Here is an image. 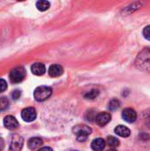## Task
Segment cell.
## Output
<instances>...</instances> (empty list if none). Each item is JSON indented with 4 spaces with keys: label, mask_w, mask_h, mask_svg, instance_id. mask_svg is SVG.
I'll return each instance as SVG.
<instances>
[{
    "label": "cell",
    "mask_w": 150,
    "mask_h": 151,
    "mask_svg": "<svg viewBox=\"0 0 150 151\" xmlns=\"http://www.w3.org/2000/svg\"><path fill=\"white\" fill-rule=\"evenodd\" d=\"M120 107V102L118 99H112L109 103V109L111 111H116Z\"/></svg>",
    "instance_id": "cell-16"
},
{
    "label": "cell",
    "mask_w": 150,
    "mask_h": 151,
    "mask_svg": "<svg viewBox=\"0 0 150 151\" xmlns=\"http://www.w3.org/2000/svg\"><path fill=\"white\" fill-rule=\"evenodd\" d=\"M143 35L144 37L150 41V25L149 26H147L144 29H143Z\"/></svg>",
    "instance_id": "cell-20"
},
{
    "label": "cell",
    "mask_w": 150,
    "mask_h": 151,
    "mask_svg": "<svg viewBox=\"0 0 150 151\" xmlns=\"http://www.w3.org/2000/svg\"><path fill=\"white\" fill-rule=\"evenodd\" d=\"M26 70L22 66H17L13 68L10 73V80L12 83H19L26 77Z\"/></svg>",
    "instance_id": "cell-3"
},
{
    "label": "cell",
    "mask_w": 150,
    "mask_h": 151,
    "mask_svg": "<svg viewBox=\"0 0 150 151\" xmlns=\"http://www.w3.org/2000/svg\"><path fill=\"white\" fill-rule=\"evenodd\" d=\"M48 72H49V75L50 77L57 78V77H59V76H61L63 74L64 69L59 65H52L50 66Z\"/></svg>",
    "instance_id": "cell-9"
},
{
    "label": "cell",
    "mask_w": 150,
    "mask_h": 151,
    "mask_svg": "<svg viewBox=\"0 0 150 151\" xmlns=\"http://www.w3.org/2000/svg\"><path fill=\"white\" fill-rule=\"evenodd\" d=\"M38 151H53V150H52V149H51L50 147H44V148H41V149H39Z\"/></svg>",
    "instance_id": "cell-22"
},
{
    "label": "cell",
    "mask_w": 150,
    "mask_h": 151,
    "mask_svg": "<svg viewBox=\"0 0 150 151\" xmlns=\"http://www.w3.org/2000/svg\"><path fill=\"white\" fill-rule=\"evenodd\" d=\"M31 72L34 75L41 76V75H42V74L45 73L46 68H45V65L42 63H34L31 66Z\"/></svg>",
    "instance_id": "cell-10"
},
{
    "label": "cell",
    "mask_w": 150,
    "mask_h": 151,
    "mask_svg": "<svg viewBox=\"0 0 150 151\" xmlns=\"http://www.w3.org/2000/svg\"><path fill=\"white\" fill-rule=\"evenodd\" d=\"M98 95H99V91H98L97 89H92L91 91L88 92V93L85 95V98H86V99L93 100V99H95Z\"/></svg>",
    "instance_id": "cell-17"
},
{
    "label": "cell",
    "mask_w": 150,
    "mask_h": 151,
    "mask_svg": "<svg viewBox=\"0 0 150 151\" xmlns=\"http://www.w3.org/2000/svg\"><path fill=\"white\" fill-rule=\"evenodd\" d=\"M21 118L26 122H32L36 119V111L33 107H28L21 111Z\"/></svg>",
    "instance_id": "cell-5"
},
{
    "label": "cell",
    "mask_w": 150,
    "mask_h": 151,
    "mask_svg": "<svg viewBox=\"0 0 150 151\" xmlns=\"http://www.w3.org/2000/svg\"><path fill=\"white\" fill-rule=\"evenodd\" d=\"M107 144L111 148H117L119 146V141L114 136H108L107 138Z\"/></svg>",
    "instance_id": "cell-15"
},
{
    "label": "cell",
    "mask_w": 150,
    "mask_h": 151,
    "mask_svg": "<svg viewBox=\"0 0 150 151\" xmlns=\"http://www.w3.org/2000/svg\"><path fill=\"white\" fill-rule=\"evenodd\" d=\"M111 119V116L108 112H100L95 117V122L100 127L106 126Z\"/></svg>",
    "instance_id": "cell-7"
},
{
    "label": "cell",
    "mask_w": 150,
    "mask_h": 151,
    "mask_svg": "<svg viewBox=\"0 0 150 151\" xmlns=\"http://www.w3.org/2000/svg\"><path fill=\"white\" fill-rule=\"evenodd\" d=\"M50 6V4L49 1H45V0H41V1H38L36 3V7L39 11L41 12H44L46 10H48Z\"/></svg>",
    "instance_id": "cell-14"
},
{
    "label": "cell",
    "mask_w": 150,
    "mask_h": 151,
    "mask_svg": "<svg viewBox=\"0 0 150 151\" xmlns=\"http://www.w3.org/2000/svg\"><path fill=\"white\" fill-rule=\"evenodd\" d=\"M52 95V89L47 86H40L34 91V97L37 102L46 101Z\"/></svg>",
    "instance_id": "cell-1"
},
{
    "label": "cell",
    "mask_w": 150,
    "mask_h": 151,
    "mask_svg": "<svg viewBox=\"0 0 150 151\" xmlns=\"http://www.w3.org/2000/svg\"><path fill=\"white\" fill-rule=\"evenodd\" d=\"M4 125L9 130H15L19 127V122L13 116L9 115L4 119Z\"/></svg>",
    "instance_id": "cell-8"
},
{
    "label": "cell",
    "mask_w": 150,
    "mask_h": 151,
    "mask_svg": "<svg viewBox=\"0 0 150 151\" xmlns=\"http://www.w3.org/2000/svg\"><path fill=\"white\" fill-rule=\"evenodd\" d=\"M7 89V83L4 79H0V93L4 92Z\"/></svg>",
    "instance_id": "cell-19"
},
{
    "label": "cell",
    "mask_w": 150,
    "mask_h": 151,
    "mask_svg": "<svg viewBox=\"0 0 150 151\" xmlns=\"http://www.w3.org/2000/svg\"><path fill=\"white\" fill-rule=\"evenodd\" d=\"M20 95H21V93H20L19 90H14L11 96H12L13 100H18L19 98V96H20Z\"/></svg>",
    "instance_id": "cell-21"
},
{
    "label": "cell",
    "mask_w": 150,
    "mask_h": 151,
    "mask_svg": "<svg viewBox=\"0 0 150 151\" xmlns=\"http://www.w3.org/2000/svg\"><path fill=\"white\" fill-rule=\"evenodd\" d=\"M122 118L127 123H133L137 119V113L133 109L126 108L122 112Z\"/></svg>",
    "instance_id": "cell-6"
},
{
    "label": "cell",
    "mask_w": 150,
    "mask_h": 151,
    "mask_svg": "<svg viewBox=\"0 0 150 151\" xmlns=\"http://www.w3.org/2000/svg\"><path fill=\"white\" fill-rule=\"evenodd\" d=\"M42 144V140L38 137H34L28 140L27 142V146L30 150H34L40 148V146Z\"/></svg>",
    "instance_id": "cell-13"
},
{
    "label": "cell",
    "mask_w": 150,
    "mask_h": 151,
    "mask_svg": "<svg viewBox=\"0 0 150 151\" xmlns=\"http://www.w3.org/2000/svg\"><path fill=\"white\" fill-rule=\"evenodd\" d=\"M72 131L76 135V139L79 142H85L89 136V134L92 133V129L89 127L85 126V125L76 126L74 127Z\"/></svg>",
    "instance_id": "cell-2"
},
{
    "label": "cell",
    "mask_w": 150,
    "mask_h": 151,
    "mask_svg": "<svg viewBox=\"0 0 150 151\" xmlns=\"http://www.w3.org/2000/svg\"><path fill=\"white\" fill-rule=\"evenodd\" d=\"M107 151H118L117 150H115V149H111V150H109Z\"/></svg>",
    "instance_id": "cell-23"
},
{
    "label": "cell",
    "mask_w": 150,
    "mask_h": 151,
    "mask_svg": "<svg viewBox=\"0 0 150 151\" xmlns=\"http://www.w3.org/2000/svg\"><path fill=\"white\" fill-rule=\"evenodd\" d=\"M9 106V101L6 97L0 98V111H5Z\"/></svg>",
    "instance_id": "cell-18"
},
{
    "label": "cell",
    "mask_w": 150,
    "mask_h": 151,
    "mask_svg": "<svg viewBox=\"0 0 150 151\" xmlns=\"http://www.w3.org/2000/svg\"><path fill=\"white\" fill-rule=\"evenodd\" d=\"M24 140L19 134H13L11 141L10 150L11 151H20L23 147Z\"/></svg>",
    "instance_id": "cell-4"
},
{
    "label": "cell",
    "mask_w": 150,
    "mask_h": 151,
    "mask_svg": "<svg viewBox=\"0 0 150 151\" xmlns=\"http://www.w3.org/2000/svg\"><path fill=\"white\" fill-rule=\"evenodd\" d=\"M115 133L116 134H118V136L120 137H123V138H126V137H129L130 134H131V131L130 129L126 127V126H118L116 128H115Z\"/></svg>",
    "instance_id": "cell-12"
},
{
    "label": "cell",
    "mask_w": 150,
    "mask_h": 151,
    "mask_svg": "<svg viewBox=\"0 0 150 151\" xmlns=\"http://www.w3.org/2000/svg\"><path fill=\"white\" fill-rule=\"evenodd\" d=\"M106 142L102 138H97L95 139L92 143H91V148L94 151H103L105 148Z\"/></svg>",
    "instance_id": "cell-11"
}]
</instances>
